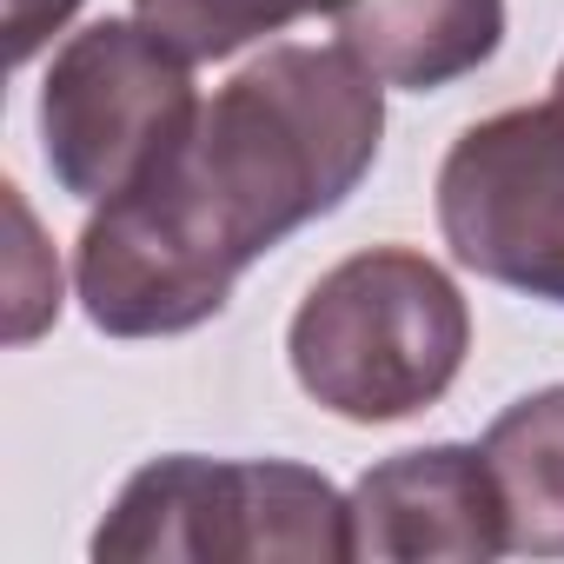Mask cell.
Masks as SVG:
<instances>
[{
  "mask_svg": "<svg viewBox=\"0 0 564 564\" xmlns=\"http://www.w3.org/2000/svg\"><path fill=\"white\" fill-rule=\"evenodd\" d=\"M485 465L505 498L511 551L564 557V386L505 405L485 432Z\"/></svg>",
  "mask_w": 564,
  "mask_h": 564,
  "instance_id": "cell-8",
  "label": "cell"
},
{
  "mask_svg": "<svg viewBox=\"0 0 564 564\" xmlns=\"http://www.w3.org/2000/svg\"><path fill=\"white\" fill-rule=\"evenodd\" d=\"M471 352L458 279L412 246H366L313 279L286 326L293 379L346 425H399L452 392Z\"/></svg>",
  "mask_w": 564,
  "mask_h": 564,
  "instance_id": "cell-2",
  "label": "cell"
},
{
  "mask_svg": "<svg viewBox=\"0 0 564 564\" xmlns=\"http://www.w3.org/2000/svg\"><path fill=\"white\" fill-rule=\"evenodd\" d=\"M199 120L193 61L133 21L80 28L41 80V153L67 199H113L147 180Z\"/></svg>",
  "mask_w": 564,
  "mask_h": 564,
  "instance_id": "cell-4",
  "label": "cell"
},
{
  "mask_svg": "<svg viewBox=\"0 0 564 564\" xmlns=\"http://www.w3.org/2000/svg\"><path fill=\"white\" fill-rule=\"evenodd\" d=\"M551 87H557V100H564V61H557V80H551Z\"/></svg>",
  "mask_w": 564,
  "mask_h": 564,
  "instance_id": "cell-11",
  "label": "cell"
},
{
  "mask_svg": "<svg viewBox=\"0 0 564 564\" xmlns=\"http://www.w3.org/2000/svg\"><path fill=\"white\" fill-rule=\"evenodd\" d=\"M339 47L386 87L438 94L505 47V0H352Z\"/></svg>",
  "mask_w": 564,
  "mask_h": 564,
  "instance_id": "cell-7",
  "label": "cell"
},
{
  "mask_svg": "<svg viewBox=\"0 0 564 564\" xmlns=\"http://www.w3.org/2000/svg\"><path fill=\"white\" fill-rule=\"evenodd\" d=\"M386 140V80L346 47H265L193 133L74 246V293L107 339H180L226 313L239 272L339 213Z\"/></svg>",
  "mask_w": 564,
  "mask_h": 564,
  "instance_id": "cell-1",
  "label": "cell"
},
{
  "mask_svg": "<svg viewBox=\"0 0 564 564\" xmlns=\"http://www.w3.org/2000/svg\"><path fill=\"white\" fill-rule=\"evenodd\" d=\"M352 557L372 564H491L511 551L485 445H419L352 485Z\"/></svg>",
  "mask_w": 564,
  "mask_h": 564,
  "instance_id": "cell-6",
  "label": "cell"
},
{
  "mask_svg": "<svg viewBox=\"0 0 564 564\" xmlns=\"http://www.w3.org/2000/svg\"><path fill=\"white\" fill-rule=\"evenodd\" d=\"M438 232L478 279L564 306V100L465 127L438 166Z\"/></svg>",
  "mask_w": 564,
  "mask_h": 564,
  "instance_id": "cell-5",
  "label": "cell"
},
{
  "mask_svg": "<svg viewBox=\"0 0 564 564\" xmlns=\"http://www.w3.org/2000/svg\"><path fill=\"white\" fill-rule=\"evenodd\" d=\"M80 0H8V34H14V67H28L67 21Z\"/></svg>",
  "mask_w": 564,
  "mask_h": 564,
  "instance_id": "cell-10",
  "label": "cell"
},
{
  "mask_svg": "<svg viewBox=\"0 0 564 564\" xmlns=\"http://www.w3.org/2000/svg\"><path fill=\"white\" fill-rule=\"evenodd\" d=\"M100 564H339L352 557V505L293 458L140 465L94 531Z\"/></svg>",
  "mask_w": 564,
  "mask_h": 564,
  "instance_id": "cell-3",
  "label": "cell"
},
{
  "mask_svg": "<svg viewBox=\"0 0 564 564\" xmlns=\"http://www.w3.org/2000/svg\"><path fill=\"white\" fill-rule=\"evenodd\" d=\"M352 0H133V14L166 34L193 67L199 61H232L239 47L265 41V34H286L293 21L313 14H346Z\"/></svg>",
  "mask_w": 564,
  "mask_h": 564,
  "instance_id": "cell-9",
  "label": "cell"
}]
</instances>
